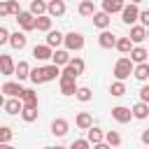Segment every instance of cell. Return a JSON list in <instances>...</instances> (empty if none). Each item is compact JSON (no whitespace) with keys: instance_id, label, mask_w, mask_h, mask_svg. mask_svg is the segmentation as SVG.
<instances>
[{"instance_id":"cell-1","label":"cell","mask_w":149,"mask_h":149,"mask_svg":"<svg viewBox=\"0 0 149 149\" xmlns=\"http://www.w3.org/2000/svg\"><path fill=\"white\" fill-rule=\"evenodd\" d=\"M56 77H61V65H44V68H35V70H30V79H33V84H44V81H51V79H56Z\"/></svg>"},{"instance_id":"cell-2","label":"cell","mask_w":149,"mask_h":149,"mask_svg":"<svg viewBox=\"0 0 149 149\" xmlns=\"http://www.w3.org/2000/svg\"><path fill=\"white\" fill-rule=\"evenodd\" d=\"M130 74H133V61L126 58V56H121V58L116 61V65H114V77H116V79H126V77H130Z\"/></svg>"},{"instance_id":"cell-3","label":"cell","mask_w":149,"mask_h":149,"mask_svg":"<svg viewBox=\"0 0 149 149\" xmlns=\"http://www.w3.org/2000/svg\"><path fill=\"white\" fill-rule=\"evenodd\" d=\"M16 23H19L26 33L37 28V19H35V14H33V12H19V14H16Z\"/></svg>"},{"instance_id":"cell-4","label":"cell","mask_w":149,"mask_h":149,"mask_svg":"<svg viewBox=\"0 0 149 149\" xmlns=\"http://www.w3.org/2000/svg\"><path fill=\"white\" fill-rule=\"evenodd\" d=\"M137 19H140V9H137V5H135V2L123 5V9H121V21L128 23V26H133Z\"/></svg>"},{"instance_id":"cell-5","label":"cell","mask_w":149,"mask_h":149,"mask_svg":"<svg viewBox=\"0 0 149 149\" xmlns=\"http://www.w3.org/2000/svg\"><path fill=\"white\" fill-rule=\"evenodd\" d=\"M63 42H65V47H68L70 51H79V49H84V35H81V33H74V30H72V33L65 35Z\"/></svg>"},{"instance_id":"cell-6","label":"cell","mask_w":149,"mask_h":149,"mask_svg":"<svg viewBox=\"0 0 149 149\" xmlns=\"http://www.w3.org/2000/svg\"><path fill=\"white\" fill-rule=\"evenodd\" d=\"M112 116H114L119 123H128V121L133 119V109H128V107L119 105V107H112Z\"/></svg>"},{"instance_id":"cell-7","label":"cell","mask_w":149,"mask_h":149,"mask_svg":"<svg viewBox=\"0 0 149 149\" xmlns=\"http://www.w3.org/2000/svg\"><path fill=\"white\" fill-rule=\"evenodd\" d=\"M61 93H63V95H74V93H77L74 77H65V74H61Z\"/></svg>"},{"instance_id":"cell-8","label":"cell","mask_w":149,"mask_h":149,"mask_svg":"<svg viewBox=\"0 0 149 149\" xmlns=\"http://www.w3.org/2000/svg\"><path fill=\"white\" fill-rule=\"evenodd\" d=\"M33 56H35L37 61H49V58L54 56V49H51V47L44 42V44H37V47L33 49Z\"/></svg>"},{"instance_id":"cell-9","label":"cell","mask_w":149,"mask_h":149,"mask_svg":"<svg viewBox=\"0 0 149 149\" xmlns=\"http://www.w3.org/2000/svg\"><path fill=\"white\" fill-rule=\"evenodd\" d=\"M98 44H100L102 49H112V47H116V37H114V35L105 28V30L98 35Z\"/></svg>"},{"instance_id":"cell-10","label":"cell","mask_w":149,"mask_h":149,"mask_svg":"<svg viewBox=\"0 0 149 149\" xmlns=\"http://www.w3.org/2000/svg\"><path fill=\"white\" fill-rule=\"evenodd\" d=\"M14 70H16V65H14L12 56L0 54V74H14Z\"/></svg>"},{"instance_id":"cell-11","label":"cell","mask_w":149,"mask_h":149,"mask_svg":"<svg viewBox=\"0 0 149 149\" xmlns=\"http://www.w3.org/2000/svg\"><path fill=\"white\" fill-rule=\"evenodd\" d=\"M109 16H112V14H107L105 9H102V12H95V14H93V26L100 28V30H105V28L109 26V21H112Z\"/></svg>"},{"instance_id":"cell-12","label":"cell","mask_w":149,"mask_h":149,"mask_svg":"<svg viewBox=\"0 0 149 149\" xmlns=\"http://www.w3.org/2000/svg\"><path fill=\"white\" fill-rule=\"evenodd\" d=\"M21 109H23V100H21V98H9V100H5V112H7V114H21Z\"/></svg>"},{"instance_id":"cell-13","label":"cell","mask_w":149,"mask_h":149,"mask_svg":"<svg viewBox=\"0 0 149 149\" xmlns=\"http://www.w3.org/2000/svg\"><path fill=\"white\" fill-rule=\"evenodd\" d=\"M47 12H49V16H63L65 14V2L63 0H51L47 5Z\"/></svg>"},{"instance_id":"cell-14","label":"cell","mask_w":149,"mask_h":149,"mask_svg":"<svg viewBox=\"0 0 149 149\" xmlns=\"http://www.w3.org/2000/svg\"><path fill=\"white\" fill-rule=\"evenodd\" d=\"M68 130H70V126H68L65 119H54V123H51V133H54L56 137H63Z\"/></svg>"},{"instance_id":"cell-15","label":"cell","mask_w":149,"mask_h":149,"mask_svg":"<svg viewBox=\"0 0 149 149\" xmlns=\"http://www.w3.org/2000/svg\"><path fill=\"white\" fill-rule=\"evenodd\" d=\"M128 37H130L135 44H140V42H144V40H147V28H144V26H133Z\"/></svg>"},{"instance_id":"cell-16","label":"cell","mask_w":149,"mask_h":149,"mask_svg":"<svg viewBox=\"0 0 149 149\" xmlns=\"http://www.w3.org/2000/svg\"><path fill=\"white\" fill-rule=\"evenodd\" d=\"M26 42H28L26 33H19V30H16V33H12V35H9V44H12L14 49H19V51L26 47Z\"/></svg>"},{"instance_id":"cell-17","label":"cell","mask_w":149,"mask_h":149,"mask_svg":"<svg viewBox=\"0 0 149 149\" xmlns=\"http://www.w3.org/2000/svg\"><path fill=\"white\" fill-rule=\"evenodd\" d=\"M2 93H7L9 98H21L23 88H21V84H16V81H7V84L2 86Z\"/></svg>"},{"instance_id":"cell-18","label":"cell","mask_w":149,"mask_h":149,"mask_svg":"<svg viewBox=\"0 0 149 149\" xmlns=\"http://www.w3.org/2000/svg\"><path fill=\"white\" fill-rule=\"evenodd\" d=\"M21 100H23V105H28V107H37V105H40V100H37V93H35L33 88H23V93H21Z\"/></svg>"},{"instance_id":"cell-19","label":"cell","mask_w":149,"mask_h":149,"mask_svg":"<svg viewBox=\"0 0 149 149\" xmlns=\"http://www.w3.org/2000/svg\"><path fill=\"white\" fill-rule=\"evenodd\" d=\"M65 40V35L61 33V30H47V44L54 49V47H58L61 42Z\"/></svg>"},{"instance_id":"cell-20","label":"cell","mask_w":149,"mask_h":149,"mask_svg":"<svg viewBox=\"0 0 149 149\" xmlns=\"http://www.w3.org/2000/svg\"><path fill=\"white\" fill-rule=\"evenodd\" d=\"M133 74H135V79H140V81H144V79L149 77V63H147V61H142V63H137V65L133 68Z\"/></svg>"},{"instance_id":"cell-21","label":"cell","mask_w":149,"mask_h":149,"mask_svg":"<svg viewBox=\"0 0 149 149\" xmlns=\"http://www.w3.org/2000/svg\"><path fill=\"white\" fill-rule=\"evenodd\" d=\"M123 0H102V9L107 12V14H114V12H121L123 9Z\"/></svg>"},{"instance_id":"cell-22","label":"cell","mask_w":149,"mask_h":149,"mask_svg":"<svg viewBox=\"0 0 149 149\" xmlns=\"http://www.w3.org/2000/svg\"><path fill=\"white\" fill-rule=\"evenodd\" d=\"M77 126H79L81 130H88V128L93 126V116H91L88 112H79V114H77Z\"/></svg>"},{"instance_id":"cell-23","label":"cell","mask_w":149,"mask_h":149,"mask_svg":"<svg viewBox=\"0 0 149 149\" xmlns=\"http://www.w3.org/2000/svg\"><path fill=\"white\" fill-rule=\"evenodd\" d=\"M147 56H149V54H147L144 47H133V49H130V61H133V63H142V61H147Z\"/></svg>"},{"instance_id":"cell-24","label":"cell","mask_w":149,"mask_h":149,"mask_svg":"<svg viewBox=\"0 0 149 149\" xmlns=\"http://www.w3.org/2000/svg\"><path fill=\"white\" fill-rule=\"evenodd\" d=\"M51 61H54L56 65H68V63H70V54H68L65 49H56L54 56H51Z\"/></svg>"},{"instance_id":"cell-25","label":"cell","mask_w":149,"mask_h":149,"mask_svg":"<svg viewBox=\"0 0 149 149\" xmlns=\"http://www.w3.org/2000/svg\"><path fill=\"white\" fill-rule=\"evenodd\" d=\"M147 114H149V102H137L135 107H133V116L135 119H147Z\"/></svg>"},{"instance_id":"cell-26","label":"cell","mask_w":149,"mask_h":149,"mask_svg":"<svg viewBox=\"0 0 149 149\" xmlns=\"http://www.w3.org/2000/svg\"><path fill=\"white\" fill-rule=\"evenodd\" d=\"M14 74L19 77V81H21V79H28V77H30V68H28V63H26V61H19Z\"/></svg>"},{"instance_id":"cell-27","label":"cell","mask_w":149,"mask_h":149,"mask_svg":"<svg viewBox=\"0 0 149 149\" xmlns=\"http://www.w3.org/2000/svg\"><path fill=\"white\" fill-rule=\"evenodd\" d=\"M86 133H88V142H91V144H100V142L105 140V135H102L100 128H93V126H91Z\"/></svg>"},{"instance_id":"cell-28","label":"cell","mask_w":149,"mask_h":149,"mask_svg":"<svg viewBox=\"0 0 149 149\" xmlns=\"http://www.w3.org/2000/svg\"><path fill=\"white\" fill-rule=\"evenodd\" d=\"M79 14H81V16H93V14H95V5H93V0H84V2L79 5Z\"/></svg>"},{"instance_id":"cell-29","label":"cell","mask_w":149,"mask_h":149,"mask_svg":"<svg viewBox=\"0 0 149 149\" xmlns=\"http://www.w3.org/2000/svg\"><path fill=\"white\" fill-rule=\"evenodd\" d=\"M116 49H119L121 54H130V49H133V40H130V37H119V40H116Z\"/></svg>"},{"instance_id":"cell-30","label":"cell","mask_w":149,"mask_h":149,"mask_svg":"<svg viewBox=\"0 0 149 149\" xmlns=\"http://www.w3.org/2000/svg\"><path fill=\"white\" fill-rule=\"evenodd\" d=\"M109 93H112V95H116V98L126 95V84H123V79H116V81L109 86Z\"/></svg>"},{"instance_id":"cell-31","label":"cell","mask_w":149,"mask_h":149,"mask_svg":"<svg viewBox=\"0 0 149 149\" xmlns=\"http://www.w3.org/2000/svg\"><path fill=\"white\" fill-rule=\"evenodd\" d=\"M21 116H23V121L33 123V121L37 119V107H28V105H23V109H21Z\"/></svg>"},{"instance_id":"cell-32","label":"cell","mask_w":149,"mask_h":149,"mask_svg":"<svg viewBox=\"0 0 149 149\" xmlns=\"http://www.w3.org/2000/svg\"><path fill=\"white\" fill-rule=\"evenodd\" d=\"M30 12H33L35 16L44 14V12H47V2H44V0H33V2H30Z\"/></svg>"},{"instance_id":"cell-33","label":"cell","mask_w":149,"mask_h":149,"mask_svg":"<svg viewBox=\"0 0 149 149\" xmlns=\"http://www.w3.org/2000/svg\"><path fill=\"white\" fill-rule=\"evenodd\" d=\"M37 30H51V16H47V14H40L37 16Z\"/></svg>"},{"instance_id":"cell-34","label":"cell","mask_w":149,"mask_h":149,"mask_svg":"<svg viewBox=\"0 0 149 149\" xmlns=\"http://www.w3.org/2000/svg\"><path fill=\"white\" fill-rule=\"evenodd\" d=\"M74 95H77V100H81V102H88V100L93 98V93H91V88H88V86H79Z\"/></svg>"},{"instance_id":"cell-35","label":"cell","mask_w":149,"mask_h":149,"mask_svg":"<svg viewBox=\"0 0 149 149\" xmlns=\"http://www.w3.org/2000/svg\"><path fill=\"white\" fill-rule=\"evenodd\" d=\"M105 140H107L109 147H119V144H121V135H119L116 130H109V133L105 135Z\"/></svg>"},{"instance_id":"cell-36","label":"cell","mask_w":149,"mask_h":149,"mask_svg":"<svg viewBox=\"0 0 149 149\" xmlns=\"http://www.w3.org/2000/svg\"><path fill=\"white\" fill-rule=\"evenodd\" d=\"M12 130L7 128V126H0V144H7V142H12Z\"/></svg>"},{"instance_id":"cell-37","label":"cell","mask_w":149,"mask_h":149,"mask_svg":"<svg viewBox=\"0 0 149 149\" xmlns=\"http://www.w3.org/2000/svg\"><path fill=\"white\" fill-rule=\"evenodd\" d=\"M70 65L77 70V74H81V72H84V61H81V58H70Z\"/></svg>"},{"instance_id":"cell-38","label":"cell","mask_w":149,"mask_h":149,"mask_svg":"<svg viewBox=\"0 0 149 149\" xmlns=\"http://www.w3.org/2000/svg\"><path fill=\"white\" fill-rule=\"evenodd\" d=\"M88 147H91L88 140H74L72 142V149H88Z\"/></svg>"},{"instance_id":"cell-39","label":"cell","mask_w":149,"mask_h":149,"mask_svg":"<svg viewBox=\"0 0 149 149\" xmlns=\"http://www.w3.org/2000/svg\"><path fill=\"white\" fill-rule=\"evenodd\" d=\"M9 35H12V33H9L5 26H0V44H7V42H9Z\"/></svg>"},{"instance_id":"cell-40","label":"cell","mask_w":149,"mask_h":149,"mask_svg":"<svg viewBox=\"0 0 149 149\" xmlns=\"http://www.w3.org/2000/svg\"><path fill=\"white\" fill-rule=\"evenodd\" d=\"M7 14H12V12H9V0H7V2H0V19L7 16Z\"/></svg>"},{"instance_id":"cell-41","label":"cell","mask_w":149,"mask_h":149,"mask_svg":"<svg viewBox=\"0 0 149 149\" xmlns=\"http://www.w3.org/2000/svg\"><path fill=\"white\" fill-rule=\"evenodd\" d=\"M140 21H142V26H144V28H149V9L140 12Z\"/></svg>"},{"instance_id":"cell-42","label":"cell","mask_w":149,"mask_h":149,"mask_svg":"<svg viewBox=\"0 0 149 149\" xmlns=\"http://www.w3.org/2000/svg\"><path fill=\"white\" fill-rule=\"evenodd\" d=\"M9 12H12L14 16H16L19 12H21V7H19V2H16V0H9Z\"/></svg>"},{"instance_id":"cell-43","label":"cell","mask_w":149,"mask_h":149,"mask_svg":"<svg viewBox=\"0 0 149 149\" xmlns=\"http://www.w3.org/2000/svg\"><path fill=\"white\" fill-rule=\"evenodd\" d=\"M140 98H142L144 102H149V86H142V88H140Z\"/></svg>"},{"instance_id":"cell-44","label":"cell","mask_w":149,"mask_h":149,"mask_svg":"<svg viewBox=\"0 0 149 149\" xmlns=\"http://www.w3.org/2000/svg\"><path fill=\"white\" fill-rule=\"evenodd\" d=\"M142 142H144V144H149V128L142 133Z\"/></svg>"},{"instance_id":"cell-45","label":"cell","mask_w":149,"mask_h":149,"mask_svg":"<svg viewBox=\"0 0 149 149\" xmlns=\"http://www.w3.org/2000/svg\"><path fill=\"white\" fill-rule=\"evenodd\" d=\"M0 107H5V98H2V91H0Z\"/></svg>"},{"instance_id":"cell-46","label":"cell","mask_w":149,"mask_h":149,"mask_svg":"<svg viewBox=\"0 0 149 149\" xmlns=\"http://www.w3.org/2000/svg\"><path fill=\"white\" fill-rule=\"evenodd\" d=\"M130 2H135V5H137V2H142V0H130Z\"/></svg>"},{"instance_id":"cell-47","label":"cell","mask_w":149,"mask_h":149,"mask_svg":"<svg viewBox=\"0 0 149 149\" xmlns=\"http://www.w3.org/2000/svg\"><path fill=\"white\" fill-rule=\"evenodd\" d=\"M147 40H149V28H147Z\"/></svg>"}]
</instances>
